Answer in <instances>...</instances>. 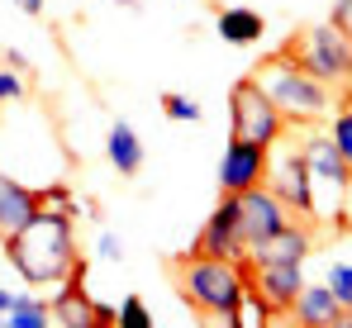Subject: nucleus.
<instances>
[{
    "mask_svg": "<svg viewBox=\"0 0 352 328\" xmlns=\"http://www.w3.org/2000/svg\"><path fill=\"white\" fill-rule=\"evenodd\" d=\"M5 257H10V267L29 285H62L67 276L76 272V262H81L76 233H72V215L38 205V215L29 219L19 233L5 238Z\"/></svg>",
    "mask_w": 352,
    "mask_h": 328,
    "instance_id": "f257e3e1",
    "label": "nucleus"
},
{
    "mask_svg": "<svg viewBox=\"0 0 352 328\" xmlns=\"http://www.w3.org/2000/svg\"><path fill=\"white\" fill-rule=\"evenodd\" d=\"M252 81L272 96V105L281 109L286 124H295V129H305V124H329V114L343 105L329 81H319L314 72H305V67L295 62L291 48L262 57L257 72H252Z\"/></svg>",
    "mask_w": 352,
    "mask_h": 328,
    "instance_id": "f03ea898",
    "label": "nucleus"
},
{
    "mask_svg": "<svg viewBox=\"0 0 352 328\" xmlns=\"http://www.w3.org/2000/svg\"><path fill=\"white\" fill-rule=\"evenodd\" d=\"M248 281H252V262L248 257H205V252H190L176 272L181 285V300L195 309V314H210V319H229L243 295H248Z\"/></svg>",
    "mask_w": 352,
    "mask_h": 328,
    "instance_id": "7ed1b4c3",
    "label": "nucleus"
},
{
    "mask_svg": "<svg viewBox=\"0 0 352 328\" xmlns=\"http://www.w3.org/2000/svg\"><path fill=\"white\" fill-rule=\"evenodd\" d=\"M295 53V62L305 67V72H314L319 81H329V86H348L352 76V34L348 24H338V19H329V24H309L295 43H286Z\"/></svg>",
    "mask_w": 352,
    "mask_h": 328,
    "instance_id": "20e7f679",
    "label": "nucleus"
},
{
    "mask_svg": "<svg viewBox=\"0 0 352 328\" xmlns=\"http://www.w3.org/2000/svg\"><path fill=\"white\" fill-rule=\"evenodd\" d=\"M300 153H305L309 176H314V205H319V190H324V195H329L324 215H338V210H343V200H348V186H352L348 157L338 153V143L329 138V129H324V124H305V133H300Z\"/></svg>",
    "mask_w": 352,
    "mask_h": 328,
    "instance_id": "39448f33",
    "label": "nucleus"
},
{
    "mask_svg": "<svg viewBox=\"0 0 352 328\" xmlns=\"http://www.w3.org/2000/svg\"><path fill=\"white\" fill-rule=\"evenodd\" d=\"M267 186L281 195V205H286L295 219H319V205H314V176H309V166H305L300 143H291V129L272 143Z\"/></svg>",
    "mask_w": 352,
    "mask_h": 328,
    "instance_id": "423d86ee",
    "label": "nucleus"
},
{
    "mask_svg": "<svg viewBox=\"0 0 352 328\" xmlns=\"http://www.w3.org/2000/svg\"><path fill=\"white\" fill-rule=\"evenodd\" d=\"M229 124H234V138L262 143V148H272V143L291 129L286 114L272 105V96H267L252 76H243L234 91H229Z\"/></svg>",
    "mask_w": 352,
    "mask_h": 328,
    "instance_id": "0eeeda50",
    "label": "nucleus"
},
{
    "mask_svg": "<svg viewBox=\"0 0 352 328\" xmlns=\"http://www.w3.org/2000/svg\"><path fill=\"white\" fill-rule=\"evenodd\" d=\"M234 200H238V228H243L248 252H252V248H262V243H272V238H276V233L295 219L267 181H262V186H252V190H238Z\"/></svg>",
    "mask_w": 352,
    "mask_h": 328,
    "instance_id": "6e6552de",
    "label": "nucleus"
},
{
    "mask_svg": "<svg viewBox=\"0 0 352 328\" xmlns=\"http://www.w3.org/2000/svg\"><path fill=\"white\" fill-rule=\"evenodd\" d=\"M267 162H272V148L248 143V138H229L224 162H219V190L224 195H238V190L262 186L267 181Z\"/></svg>",
    "mask_w": 352,
    "mask_h": 328,
    "instance_id": "1a4fd4ad",
    "label": "nucleus"
},
{
    "mask_svg": "<svg viewBox=\"0 0 352 328\" xmlns=\"http://www.w3.org/2000/svg\"><path fill=\"white\" fill-rule=\"evenodd\" d=\"M195 252H205V257H248V243H243V228H238V200L234 195H224L219 205H214V215L205 219V228H200V238H195Z\"/></svg>",
    "mask_w": 352,
    "mask_h": 328,
    "instance_id": "9d476101",
    "label": "nucleus"
},
{
    "mask_svg": "<svg viewBox=\"0 0 352 328\" xmlns=\"http://www.w3.org/2000/svg\"><path fill=\"white\" fill-rule=\"evenodd\" d=\"M305 267H286V262H252V290L272 305V314H291L295 295L305 290Z\"/></svg>",
    "mask_w": 352,
    "mask_h": 328,
    "instance_id": "9b49d317",
    "label": "nucleus"
},
{
    "mask_svg": "<svg viewBox=\"0 0 352 328\" xmlns=\"http://www.w3.org/2000/svg\"><path fill=\"white\" fill-rule=\"evenodd\" d=\"M309 252H314L309 219H291L272 243L252 248V252H248V262H286V267H305V262H309Z\"/></svg>",
    "mask_w": 352,
    "mask_h": 328,
    "instance_id": "f8f14e48",
    "label": "nucleus"
},
{
    "mask_svg": "<svg viewBox=\"0 0 352 328\" xmlns=\"http://www.w3.org/2000/svg\"><path fill=\"white\" fill-rule=\"evenodd\" d=\"M291 319L300 328H333L343 319V305L329 290V281H305V290L295 295V305H291Z\"/></svg>",
    "mask_w": 352,
    "mask_h": 328,
    "instance_id": "ddd939ff",
    "label": "nucleus"
},
{
    "mask_svg": "<svg viewBox=\"0 0 352 328\" xmlns=\"http://www.w3.org/2000/svg\"><path fill=\"white\" fill-rule=\"evenodd\" d=\"M34 215H38V186L19 181V176H10V171H0V233H5V238L19 233Z\"/></svg>",
    "mask_w": 352,
    "mask_h": 328,
    "instance_id": "4468645a",
    "label": "nucleus"
},
{
    "mask_svg": "<svg viewBox=\"0 0 352 328\" xmlns=\"http://www.w3.org/2000/svg\"><path fill=\"white\" fill-rule=\"evenodd\" d=\"M105 157H110V166H115L119 176H138V171H143L148 153H143V138H138L133 124H124V119L110 124V133H105Z\"/></svg>",
    "mask_w": 352,
    "mask_h": 328,
    "instance_id": "2eb2a0df",
    "label": "nucleus"
},
{
    "mask_svg": "<svg viewBox=\"0 0 352 328\" xmlns=\"http://www.w3.org/2000/svg\"><path fill=\"white\" fill-rule=\"evenodd\" d=\"M214 34H219L229 48H252V43L267 34V19H262L257 10H248V5H229V10L214 14Z\"/></svg>",
    "mask_w": 352,
    "mask_h": 328,
    "instance_id": "dca6fc26",
    "label": "nucleus"
},
{
    "mask_svg": "<svg viewBox=\"0 0 352 328\" xmlns=\"http://www.w3.org/2000/svg\"><path fill=\"white\" fill-rule=\"evenodd\" d=\"M5 328H53V305L38 295H14V305L5 309Z\"/></svg>",
    "mask_w": 352,
    "mask_h": 328,
    "instance_id": "f3484780",
    "label": "nucleus"
},
{
    "mask_svg": "<svg viewBox=\"0 0 352 328\" xmlns=\"http://www.w3.org/2000/svg\"><path fill=\"white\" fill-rule=\"evenodd\" d=\"M224 324H234V328H262V324H272V305L248 285V295H243V305H238L234 314L224 319Z\"/></svg>",
    "mask_w": 352,
    "mask_h": 328,
    "instance_id": "a211bd4d",
    "label": "nucleus"
},
{
    "mask_svg": "<svg viewBox=\"0 0 352 328\" xmlns=\"http://www.w3.org/2000/svg\"><path fill=\"white\" fill-rule=\"evenodd\" d=\"M324 129H329V138L338 143V153H343V157H348V166H352V100H343V105L333 109Z\"/></svg>",
    "mask_w": 352,
    "mask_h": 328,
    "instance_id": "6ab92c4d",
    "label": "nucleus"
},
{
    "mask_svg": "<svg viewBox=\"0 0 352 328\" xmlns=\"http://www.w3.org/2000/svg\"><path fill=\"white\" fill-rule=\"evenodd\" d=\"M324 281H329V290L338 295V305H343V309H352V262H348V257L329 262V272H324Z\"/></svg>",
    "mask_w": 352,
    "mask_h": 328,
    "instance_id": "aec40b11",
    "label": "nucleus"
},
{
    "mask_svg": "<svg viewBox=\"0 0 352 328\" xmlns=\"http://www.w3.org/2000/svg\"><path fill=\"white\" fill-rule=\"evenodd\" d=\"M115 324L119 328H153V309H148L138 295H129V300L115 309Z\"/></svg>",
    "mask_w": 352,
    "mask_h": 328,
    "instance_id": "412c9836",
    "label": "nucleus"
},
{
    "mask_svg": "<svg viewBox=\"0 0 352 328\" xmlns=\"http://www.w3.org/2000/svg\"><path fill=\"white\" fill-rule=\"evenodd\" d=\"M162 114L176 119V124H195V119H200V105H195L190 96H181V91H167V96H162Z\"/></svg>",
    "mask_w": 352,
    "mask_h": 328,
    "instance_id": "4be33fe9",
    "label": "nucleus"
},
{
    "mask_svg": "<svg viewBox=\"0 0 352 328\" xmlns=\"http://www.w3.org/2000/svg\"><path fill=\"white\" fill-rule=\"evenodd\" d=\"M24 72H10L5 62H0V105H14V100H24Z\"/></svg>",
    "mask_w": 352,
    "mask_h": 328,
    "instance_id": "5701e85b",
    "label": "nucleus"
},
{
    "mask_svg": "<svg viewBox=\"0 0 352 328\" xmlns=\"http://www.w3.org/2000/svg\"><path fill=\"white\" fill-rule=\"evenodd\" d=\"M96 257H100V262H110V267L124 262V243H119L110 228H100V233H96Z\"/></svg>",
    "mask_w": 352,
    "mask_h": 328,
    "instance_id": "b1692460",
    "label": "nucleus"
},
{
    "mask_svg": "<svg viewBox=\"0 0 352 328\" xmlns=\"http://www.w3.org/2000/svg\"><path fill=\"white\" fill-rule=\"evenodd\" d=\"M0 62H5L10 72H24V76H29V57L19 53V48H5V53H0Z\"/></svg>",
    "mask_w": 352,
    "mask_h": 328,
    "instance_id": "393cba45",
    "label": "nucleus"
},
{
    "mask_svg": "<svg viewBox=\"0 0 352 328\" xmlns=\"http://www.w3.org/2000/svg\"><path fill=\"white\" fill-rule=\"evenodd\" d=\"M333 19L348 24V19H352V0H338V5H333Z\"/></svg>",
    "mask_w": 352,
    "mask_h": 328,
    "instance_id": "a878e982",
    "label": "nucleus"
},
{
    "mask_svg": "<svg viewBox=\"0 0 352 328\" xmlns=\"http://www.w3.org/2000/svg\"><path fill=\"white\" fill-rule=\"evenodd\" d=\"M14 5H19L24 14H43V5H48V0H14Z\"/></svg>",
    "mask_w": 352,
    "mask_h": 328,
    "instance_id": "bb28decb",
    "label": "nucleus"
},
{
    "mask_svg": "<svg viewBox=\"0 0 352 328\" xmlns=\"http://www.w3.org/2000/svg\"><path fill=\"white\" fill-rule=\"evenodd\" d=\"M96 324H115V309L110 305H96Z\"/></svg>",
    "mask_w": 352,
    "mask_h": 328,
    "instance_id": "cd10ccee",
    "label": "nucleus"
},
{
    "mask_svg": "<svg viewBox=\"0 0 352 328\" xmlns=\"http://www.w3.org/2000/svg\"><path fill=\"white\" fill-rule=\"evenodd\" d=\"M10 305H14V290H5V285H0V314H5Z\"/></svg>",
    "mask_w": 352,
    "mask_h": 328,
    "instance_id": "c85d7f7f",
    "label": "nucleus"
},
{
    "mask_svg": "<svg viewBox=\"0 0 352 328\" xmlns=\"http://www.w3.org/2000/svg\"><path fill=\"white\" fill-rule=\"evenodd\" d=\"M115 5H133V0H115Z\"/></svg>",
    "mask_w": 352,
    "mask_h": 328,
    "instance_id": "c756f323",
    "label": "nucleus"
},
{
    "mask_svg": "<svg viewBox=\"0 0 352 328\" xmlns=\"http://www.w3.org/2000/svg\"><path fill=\"white\" fill-rule=\"evenodd\" d=\"M348 86H352V76H348ZM348 100H352V91H348Z\"/></svg>",
    "mask_w": 352,
    "mask_h": 328,
    "instance_id": "7c9ffc66",
    "label": "nucleus"
},
{
    "mask_svg": "<svg viewBox=\"0 0 352 328\" xmlns=\"http://www.w3.org/2000/svg\"><path fill=\"white\" fill-rule=\"evenodd\" d=\"M0 248H5V233H0Z\"/></svg>",
    "mask_w": 352,
    "mask_h": 328,
    "instance_id": "2f4dec72",
    "label": "nucleus"
}]
</instances>
